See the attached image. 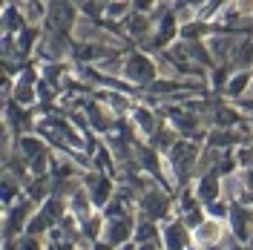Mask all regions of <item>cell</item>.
<instances>
[{
  "label": "cell",
  "instance_id": "1",
  "mask_svg": "<svg viewBox=\"0 0 253 250\" xmlns=\"http://www.w3.org/2000/svg\"><path fill=\"white\" fill-rule=\"evenodd\" d=\"M126 75L132 81H150L153 75H156V69H153V63L147 61V58H141V55H132L129 58V63H126Z\"/></svg>",
  "mask_w": 253,
  "mask_h": 250
},
{
  "label": "cell",
  "instance_id": "2",
  "mask_svg": "<svg viewBox=\"0 0 253 250\" xmlns=\"http://www.w3.org/2000/svg\"><path fill=\"white\" fill-rule=\"evenodd\" d=\"M193 156H196V150L190 147V144H181V147H175L173 150V164L178 172H187L190 164H193Z\"/></svg>",
  "mask_w": 253,
  "mask_h": 250
},
{
  "label": "cell",
  "instance_id": "3",
  "mask_svg": "<svg viewBox=\"0 0 253 250\" xmlns=\"http://www.w3.org/2000/svg\"><path fill=\"white\" fill-rule=\"evenodd\" d=\"M144 210H147V216H164L167 213V199L164 196H158V193H150L147 199H144Z\"/></svg>",
  "mask_w": 253,
  "mask_h": 250
},
{
  "label": "cell",
  "instance_id": "4",
  "mask_svg": "<svg viewBox=\"0 0 253 250\" xmlns=\"http://www.w3.org/2000/svg\"><path fill=\"white\" fill-rule=\"evenodd\" d=\"M126 236H129V221L126 219H115L110 224V230H107V239H110L112 245H118V242L126 239Z\"/></svg>",
  "mask_w": 253,
  "mask_h": 250
},
{
  "label": "cell",
  "instance_id": "5",
  "mask_svg": "<svg viewBox=\"0 0 253 250\" xmlns=\"http://www.w3.org/2000/svg\"><path fill=\"white\" fill-rule=\"evenodd\" d=\"M167 245H170V250H181L184 248V230H181V224L167 227Z\"/></svg>",
  "mask_w": 253,
  "mask_h": 250
},
{
  "label": "cell",
  "instance_id": "6",
  "mask_svg": "<svg viewBox=\"0 0 253 250\" xmlns=\"http://www.w3.org/2000/svg\"><path fill=\"white\" fill-rule=\"evenodd\" d=\"M86 184L92 187V193H95V202H98V204H101L104 199H107V193H110V184H107L104 178H89Z\"/></svg>",
  "mask_w": 253,
  "mask_h": 250
},
{
  "label": "cell",
  "instance_id": "7",
  "mask_svg": "<svg viewBox=\"0 0 253 250\" xmlns=\"http://www.w3.org/2000/svg\"><path fill=\"white\" fill-rule=\"evenodd\" d=\"M233 121H236L233 110H219V124H233Z\"/></svg>",
  "mask_w": 253,
  "mask_h": 250
},
{
  "label": "cell",
  "instance_id": "8",
  "mask_svg": "<svg viewBox=\"0 0 253 250\" xmlns=\"http://www.w3.org/2000/svg\"><path fill=\"white\" fill-rule=\"evenodd\" d=\"M202 196H207V199L216 196V184H213V178H207V184H202Z\"/></svg>",
  "mask_w": 253,
  "mask_h": 250
},
{
  "label": "cell",
  "instance_id": "9",
  "mask_svg": "<svg viewBox=\"0 0 253 250\" xmlns=\"http://www.w3.org/2000/svg\"><path fill=\"white\" fill-rule=\"evenodd\" d=\"M245 83H248V78H245V75H242V78H236L233 83H230V92H233V95H239L242 89H245Z\"/></svg>",
  "mask_w": 253,
  "mask_h": 250
},
{
  "label": "cell",
  "instance_id": "10",
  "mask_svg": "<svg viewBox=\"0 0 253 250\" xmlns=\"http://www.w3.org/2000/svg\"><path fill=\"white\" fill-rule=\"evenodd\" d=\"M6 26H9V29H15V26H17V12H15V9H9V12H6Z\"/></svg>",
  "mask_w": 253,
  "mask_h": 250
},
{
  "label": "cell",
  "instance_id": "11",
  "mask_svg": "<svg viewBox=\"0 0 253 250\" xmlns=\"http://www.w3.org/2000/svg\"><path fill=\"white\" fill-rule=\"evenodd\" d=\"M248 9H253V0H242V12H248Z\"/></svg>",
  "mask_w": 253,
  "mask_h": 250
},
{
  "label": "cell",
  "instance_id": "12",
  "mask_svg": "<svg viewBox=\"0 0 253 250\" xmlns=\"http://www.w3.org/2000/svg\"><path fill=\"white\" fill-rule=\"evenodd\" d=\"M23 250H38V245H35V242H26V245H23Z\"/></svg>",
  "mask_w": 253,
  "mask_h": 250
},
{
  "label": "cell",
  "instance_id": "13",
  "mask_svg": "<svg viewBox=\"0 0 253 250\" xmlns=\"http://www.w3.org/2000/svg\"><path fill=\"white\" fill-rule=\"evenodd\" d=\"M248 184H251V187H253V170L248 172Z\"/></svg>",
  "mask_w": 253,
  "mask_h": 250
},
{
  "label": "cell",
  "instance_id": "14",
  "mask_svg": "<svg viewBox=\"0 0 253 250\" xmlns=\"http://www.w3.org/2000/svg\"><path fill=\"white\" fill-rule=\"evenodd\" d=\"M95 250H110V248H107V245H98V248H95Z\"/></svg>",
  "mask_w": 253,
  "mask_h": 250
}]
</instances>
